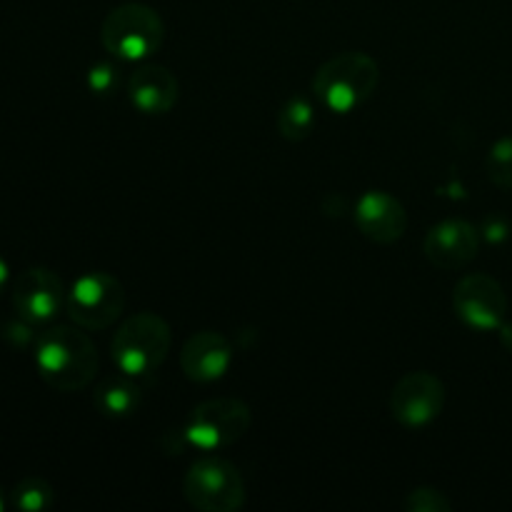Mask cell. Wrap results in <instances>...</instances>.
Here are the masks:
<instances>
[{"mask_svg": "<svg viewBox=\"0 0 512 512\" xmlns=\"http://www.w3.org/2000/svg\"><path fill=\"white\" fill-rule=\"evenodd\" d=\"M35 365L50 388L58 393H78L88 388L98 373V350L83 328L55 325L38 335L35 343Z\"/></svg>", "mask_w": 512, "mask_h": 512, "instance_id": "obj_1", "label": "cell"}, {"mask_svg": "<svg viewBox=\"0 0 512 512\" xmlns=\"http://www.w3.org/2000/svg\"><path fill=\"white\" fill-rule=\"evenodd\" d=\"M380 83V68L368 53L348 50L333 55L313 78V95L330 113H353L373 98Z\"/></svg>", "mask_w": 512, "mask_h": 512, "instance_id": "obj_2", "label": "cell"}, {"mask_svg": "<svg viewBox=\"0 0 512 512\" xmlns=\"http://www.w3.org/2000/svg\"><path fill=\"white\" fill-rule=\"evenodd\" d=\"M170 345H173L170 325L155 313H138L120 323L110 343V353L120 373L145 378L165 363Z\"/></svg>", "mask_w": 512, "mask_h": 512, "instance_id": "obj_3", "label": "cell"}, {"mask_svg": "<svg viewBox=\"0 0 512 512\" xmlns=\"http://www.w3.org/2000/svg\"><path fill=\"white\" fill-rule=\"evenodd\" d=\"M165 40V23L145 3H120L100 25V43L120 60H143L158 53Z\"/></svg>", "mask_w": 512, "mask_h": 512, "instance_id": "obj_4", "label": "cell"}, {"mask_svg": "<svg viewBox=\"0 0 512 512\" xmlns=\"http://www.w3.org/2000/svg\"><path fill=\"white\" fill-rule=\"evenodd\" d=\"M183 495L203 512H235L248 498L240 470L220 458H203L190 465L183 478Z\"/></svg>", "mask_w": 512, "mask_h": 512, "instance_id": "obj_5", "label": "cell"}, {"mask_svg": "<svg viewBox=\"0 0 512 512\" xmlns=\"http://www.w3.org/2000/svg\"><path fill=\"white\" fill-rule=\"evenodd\" d=\"M70 320L83 330H105L123 315L125 288L115 275L85 273L68 290L65 298Z\"/></svg>", "mask_w": 512, "mask_h": 512, "instance_id": "obj_6", "label": "cell"}, {"mask_svg": "<svg viewBox=\"0 0 512 512\" xmlns=\"http://www.w3.org/2000/svg\"><path fill=\"white\" fill-rule=\"evenodd\" d=\"M250 408L238 398H213L200 403L190 413L185 425V440L198 450L213 453V450L228 448L238 443L250 428Z\"/></svg>", "mask_w": 512, "mask_h": 512, "instance_id": "obj_7", "label": "cell"}, {"mask_svg": "<svg viewBox=\"0 0 512 512\" xmlns=\"http://www.w3.org/2000/svg\"><path fill=\"white\" fill-rule=\"evenodd\" d=\"M455 315L473 330H498L508 313V295L503 285L485 273H470L460 278L453 290Z\"/></svg>", "mask_w": 512, "mask_h": 512, "instance_id": "obj_8", "label": "cell"}, {"mask_svg": "<svg viewBox=\"0 0 512 512\" xmlns=\"http://www.w3.org/2000/svg\"><path fill=\"white\" fill-rule=\"evenodd\" d=\"M445 408V385L428 370L403 375L390 393V413L403 428H425Z\"/></svg>", "mask_w": 512, "mask_h": 512, "instance_id": "obj_9", "label": "cell"}, {"mask_svg": "<svg viewBox=\"0 0 512 512\" xmlns=\"http://www.w3.org/2000/svg\"><path fill=\"white\" fill-rule=\"evenodd\" d=\"M63 280L48 268H28L18 275L13 285L15 313L30 325L48 323L65 305Z\"/></svg>", "mask_w": 512, "mask_h": 512, "instance_id": "obj_10", "label": "cell"}, {"mask_svg": "<svg viewBox=\"0 0 512 512\" xmlns=\"http://www.w3.org/2000/svg\"><path fill=\"white\" fill-rule=\"evenodd\" d=\"M425 258L440 270H460L478 258L480 233L468 220H443L425 235Z\"/></svg>", "mask_w": 512, "mask_h": 512, "instance_id": "obj_11", "label": "cell"}, {"mask_svg": "<svg viewBox=\"0 0 512 512\" xmlns=\"http://www.w3.org/2000/svg\"><path fill=\"white\" fill-rule=\"evenodd\" d=\"M355 225L373 243L393 245L408 230V213L395 195L385 190H368L355 205Z\"/></svg>", "mask_w": 512, "mask_h": 512, "instance_id": "obj_12", "label": "cell"}, {"mask_svg": "<svg viewBox=\"0 0 512 512\" xmlns=\"http://www.w3.org/2000/svg\"><path fill=\"white\" fill-rule=\"evenodd\" d=\"M233 363V348L228 338L215 330H200L185 340L180 350V368L193 383H215L228 373Z\"/></svg>", "mask_w": 512, "mask_h": 512, "instance_id": "obj_13", "label": "cell"}, {"mask_svg": "<svg viewBox=\"0 0 512 512\" xmlns=\"http://www.w3.org/2000/svg\"><path fill=\"white\" fill-rule=\"evenodd\" d=\"M128 98L145 115H165L180 98V83L165 65H143L130 75Z\"/></svg>", "mask_w": 512, "mask_h": 512, "instance_id": "obj_14", "label": "cell"}, {"mask_svg": "<svg viewBox=\"0 0 512 512\" xmlns=\"http://www.w3.org/2000/svg\"><path fill=\"white\" fill-rule=\"evenodd\" d=\"M133 375H110L95 390V408L105 418H130L140 408V385Z\"/></svg>", "mask_w": 512, "mask_h": 512, "instance_id": "obj_15", "label": "cell"}, {"mask_svg": "<svg viewBox=\"0 0 512 512\" xmlns=\"http://www.w3.org/2000/svg\"><path fill=\"white\" fill-rule=\"evenodd\" d=\"M315 128V105L305 95H293L278 113V133L288 143H300Z\"/></svg>", "mask_w": 512, "mask_h": 512, "instance_id": "obj_16", "label": "cell"}, {"mask_svg": "<svg viewBox=\"0 0 512 512\" xmlns=\"http://www.w3.org/2000/svg\"><path fill=\"white\" fill-rule=\"evenodd\" d=\"M10 500H13L15 508L23 512H43L53 508L55 490L43 478H25L15 485Z\"/></svg>", "mask_w": 512, "mask_h": 512, "instance_id": "obj_17", "label": "cell"}, {"mask_svg": "<svg viewBox=\"0 0 512 512\" xmlns=\"http://www.w3.org/2000/svg\"><path fill=\"white\" fill-rule=\"evenodd\" d=\"M485 173H488L493 185L503 190H512V135L500 138L490 148L488 158H485Z\"/></svg>", "mask_w": 512, "mask_h": 512, "instance_id": "obj_18", "label": "cell"}, {"mask_svg": "<svg viewBox=\"0 0 512 512\" xmlns=\"http://www.w3.org/2000/svg\"><path fill=\"white\" fill-rule=\"evenodd\" d=\"M403 508L408 512H450L453 503L438 488H415L405 495Z\"/></svg>", "mask_w": 512, "mask_h": 512, "instance_id": "obj_19", "label": "cell"}, {"mask_svg": "<svg viewBox=\"0 0 512 512\" xmlns=\"http://www.w3.org/2000/svg\"><path fill=\"white\" fill-rule=\"evenodd\" d=\"M108 73L110 68H105V65H100V68H95L93 73H90V83H93V88L98 90V93L108 90Z\"/></svg>", "mask_w": 512, "mask_h": 512, "instance_id": "obj_20", "label": "cell"}, {"mask_svg": "<svg viewBox=\"0 0 512 512\" xmlns=\"http://www.w3.org/2000/svg\"><path fill=\"white\" fill-rule=\"evenodd\" d=\"M500 343H503V348L512 353V323H503L500 325Z\"/></svg>", "mask_w": 512, "mask_h": 512, "instance_id": "obj_21", "label": "cell"}, {"mask_svg": "<svg viewBox=\"0 0 512 512\" xmlns=\"http://www.w3.org/2000/svg\"><path fill=\"white\" fill-rule=\"evenodd\" d=\"M8 283H10V265H8V260L0 255V293L8 288Z\"/></svg>", "mask_w": 512, "mask_h": 512, "instance_id": "obj_22", "label": "cell"}, {"mask_svg": "<svg viewBox=\"0 0 512 512\" xmlns=\"http://www.w3.org/2000/svg\"><path fill=\"white\" fill-rule=\"evenodd\" d=\"M8 508V495L3 493V488H0V512Z\"/></svg>", "mask_w": 512, "mask_h": 512, "instance_id": "obj_23", "label": "cell"}]
</instances>
